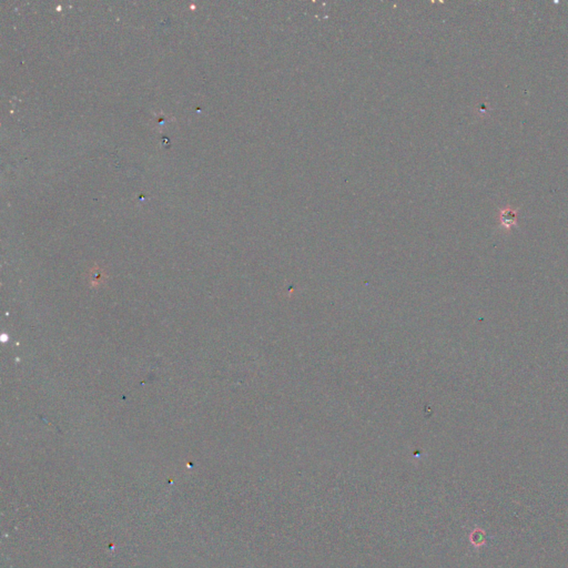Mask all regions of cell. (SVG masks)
Wrapping results in <instances>:
<instances>
[{
  "label": "cell",
  "instance_id": "obj_1",
  "mask_svg": "<svg viewBox=\"0 0 568 568\" xmlns=\"http://www.w3.org/2000/svg\"><path fill=\"white\" fill-rule=\"evenodd\" d=\"M520 207L514 208L512 205H506L505 208L498 210V224L500 228L511 232L512 229L517 227V217Z\"/></svg>",
  "mask_w": 568,
  "mask_h": 568
}]
</instances>
